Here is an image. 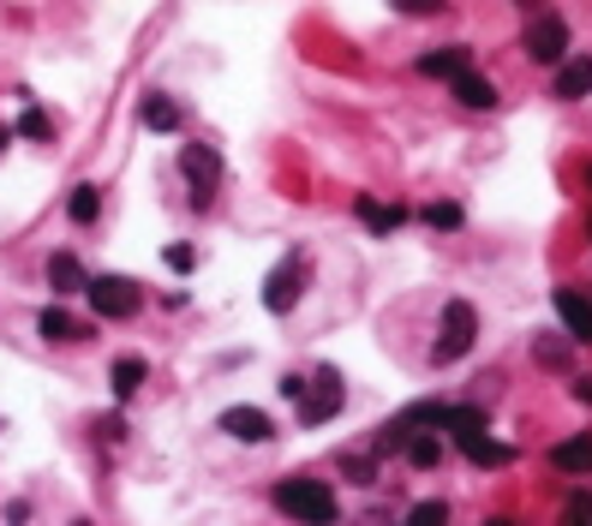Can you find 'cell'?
Masks as SVG:
<instances>
[{"mask_svg":"<svg viewBox=\"0 0 592 526\" xmlns=\"http://www.w3.org/2000/svg\"><path fill=\"white\" fill-rule=\"evenodd\" d=\"M66 215L79 228H91L96 215H102V186H79V192H72V203H66Z\"/></svg>","mask_w":592,"mask_h":526,"instance_id":"cell-18","label":"cell"},{"mask_svg":"<svg viewBox=\"0 0 592 526\" xmlns=\"http://www.w3.org/2000/svg\"><path fill=\"white\" fill-rule=\"evenodd\" d=\"M461 66H472V54H467V49H437V54H425V61H419L425 78H455Z\"/></svg>","mask_w":592,"mask_h":526,"instance_id":"cell-17","label":"cell"},{"mask_svg":"<svg viewBox=\"0 0 592 526\" xmlns=\"http://www.w3.org/2000/svg\"><path fill=\"white\" fill-rule=\"evenodd\" d=\"M342 407V371L335 365H318V377L300 389V425H323Z\"/></svg>","mask_w":592,"mask_h":526,"instance_id":"cell-3","label":"cell"},{"mask_svg":"<svg viewBox=\"0 0 592 526\" xmlns=\"http://www.w3.org/2000/svg\"><path fill=\"white\" fill-rule=\"evenodd\" d=\"M569 520H592V496H586V491L569 496Z\"/></svg>","mask_w":592,"mask_h":526,"instance_id":"cell-29","label":"cell"},{"mask_svg":"<svg viewBox=\"0 0 592 526\" xmlns=\"http://www.w3.org/2000/svg\"><path fill=\"white\" fill-rule=\"evenodd\" d=\"M402 12H413V19H432V12H443V0H395Z\"/></svg>","mask_w":592,"mask_h":526,"instance_id":"cell-28","label":"cell"},{"mask_svg":"<svg viewBox=\"0 0 592 526\" xmlns=\"http://www.w3.org/2000/svg\"><path fill=\"white\" fill-rule=\"evenodd\" d=\"M191 263H198V257H191V245H174V252H168V270H180V275H186Z\"/></svg>","mask_w":592,"mask_h":526,"instance_id":"cell-30","label":"cell"},{"mask_svg":"<svg viewBox=\"0 0 592 526\" xmlns=\"http://www.w3.org/2000/svg\"><path fill=\"white\" fill-rule=\"evenodd\" d=\"M402 425H407V431H419V425H443V401H413L407 413H402Z\"/></svg>","mask_w":592,"mask_h":526,"instance_id":"cell-23","label":"cell"},{"mask_svg":"<svg viewBox=\"0 0 592 526\" xmlns=\"http://www.w3.org/2000/svg\"><path fill=\"white\" fill-rule=\"evenodd\" d=\"M138 383H144V359H138V354L114 359V394H121V401H132V394H138Z\"/></svg>","mask_w":592,"mask_h":526,"instance_id":"cell-19","label":"cell"},{"mask_svg":"<svg viewBox=\"0 0 592 526\" xmlns=\"http://www.w3.org/2000/svg\"><path fill=\"white\" fill-rule=\"evenodd\" d=\"M449 91H455V102H461V108H479V114H485V108H497V84H491V78H479L472 66L455 72Z\"/></svg>","mask_w":592,"mask_h":526,"instance_id":"cell-11","label":"cell"},{"mask_svg":"<svg viewBox=\"0 0 592 526\" xmlns=\"http://www.w3.org/2000/svg\"><path fill=\"white\" fill-rule=\"evenodd\" d=\"M574 401H586V407H592V377H581V383H574Z\"/></svg>","mask_w":592,"mask_h":526,"instance_id":"cell-31","label":"cell"},{"mask_svg":"<svg viewBox=\"0 0 592 526\" xmlns=\"http://www.w3.org/2000/svg\"><path fill=\"white\" fill-rule=\"evenodd\" d=\"M180 168H186V180H198V198H191V203L204 210V203H210V192H204V186H210L216 173H221V156L210 150V144H186V150H180Z\"/></svg>","mask_w":592,"mask_h":526,"instance_id":"cell-10","label":"cell"},{"mask_svg":"<svg viewBox=\"0 0 592 526\" xmlns=\"http://www.w3.org/2000/svg\"><path fill=\"white\" fill-rule=\"evenodd\" d=\"M455 443H461V455H467L472 466H509V461H515V449H509V443H491L485 431H467V436H455Z\"/></svg>","mask_w":592,"mask_h":526,"instance_id":"cell-12","label":"cell"},{"mask_svg":"<svg viewBox=\"0 0 592 526\" xmlns=\"http://www.w3.org/2000/svg\"><path fill=\"white\" fill-rule=\"evenodd\" d=\"M12 138H49V114H42V108H24V120L12 126Z\"/></svg>","mask_w":592,"mask_h":526,"instance_id":"cell-25","label":"cell"},{"mask_svg":"<svg viewBox=\"0 0 592 526\" xmlns=\"http://www.w3.org/2000/svg\"><path fill=\"white\" fill-rule=\"evenodd\" d=\"M551 466H562V473H592V436H569V443H557Z\"/></svg>","mask_w":592,"mask_h":526,"instance_id":"cell-15","label":"cell"},{"mask_svg":"<svg viewBox=\"0 0 592 526\" xmlns=\"http://www.w3.org/2000/svg\"><path fill=\"white\" fill-rule=\"evenodd\" d=\"M425 222H432V228H461V203H432Z\"/></svg>","mask_w":592,"mask_h":526,"instance_id":"cell-26","label":"cell"},{"mask_svg":"<svg viewBox=\"0 0 592 526\" xmlns=\"http://www.w3.org/2000/svg\"><path fill=\"white\" fill-rule=\"evenodd\" d=\"M138 120L150 126V132H174V126H180V102H168V96H144Z\"/></svg>","mask_w":592,"mask_h":526,"instance_id":"cell-16","label":"cell"},{"mask_svg":"<svg viewBox=\"0 0 592 526\" xmlns=\"http://www.w3.org/2000/svg\"><path fill=\"white\" fill-rule=\"evenodd\" d=\"M49 287H54V294H79V287H84V263L72 252H54L49 257Z\"/></svg>","mask_w":592,"mask_h":526,"instance_id":"cell-14","label":"cell"},{"mask_svg":"<svg viewBox=\"0 0 592 526\" xmlns=\"http://www.w3.org/2000/svg\"><path fill=\"white\" fill-rule=\"evenodd\" d=\"M402 449H407V461H413V466H437V461H443V443H437L432 431H407V443H402Z\"/></svg>","mask_w":592,"mask_h":526,"instance_id":"cell-20","label":"cell"},{"mask_svg":"<svg viewBox=\"0 0 592 526\" xmlns=\"http://www.w3.org/2000/svg\"><path fill=\"white\" fill-rule=\"evenodd\" d=\"M472 335H479V312H472L467 299H449V305H443V335H437L432 359L437 365H455L472 347Z\"/></svg>","mask_w":592,"mask_h":526,"instance_id":"cell-2","label":"cell"},{"mask_svg":"<svg viewBox=\"0 0 592 526\" xmlns=\"http://www.w3.org/2000/svg\"><path fill=\"white\" fill-rule=\"evenodd\" d=\"M300 287H305V257L300 252H288L270 270V282H263V305L281 317V312H293V299H300Z\"/></svg>","mask_w":592,"mask_h":526,"instance_id":"cell-6","label":"cell"},{"mask_svg":"<svg viewBox=\"0 0 592 526\" xmlns=\"http://www.w3.org/2000/svg\"><path fill=\"white\" fill-rule=\"evenodd\" d=\"M216 425L228 431L233 443H270V436H276V425H270V413H263V407H228Z\"/></svg>","mask_w":592,"mask_h":526,"instance_id":"cell-7","label":"cell"},{"mask_svg":"<svg viewBox=\"0 0 592 526\" xmlns=\"http://www.w3.org/2000/svg\"><path fill=\"white\" fill-rule=\"evenodd\" d=\"M360 222L372 228V233H395L407 222V210L402 203H377V198H360Z\"/></svg>","mask_w":592,"mask_h":526,"instance_id":"cell-13","label":"cell"},{"mask_svg":"<svg viewBox=\"0 0 592 526\" xmlns=\"http://www.w3.org/2000/svg\"><path fill=\"white\" fill-rule=\"evenodd\" d=\"M276 508L293 515V520H312V526H330L335 515H342V503H335V491L323 485V478H281Z\"/></svg>","mask_w":592,"mask_h":526,"instance_id":"cell-1","label":"cell"},{"mask_svg":"<svg viewBox=\"0 0 592 526\" xmlns=\"http://www.w3.org/2000/svg\"><path fill=\"white\" fill-rule=\"evenodd\" d=\"M586 180H592V168H586Z\"/></svg>","mask_w":592,"mask_h":526,"instance_id":"cell-33","label":"cell"},{"mask_svg":"<svg viewBox=\"0 0 592 526\" xmlns=\"http://www.w3.org/2000/svg\"><path fill=\"white\" fill-rule=\"evenodd\" d=\"M521 49H527V54H532V61H539V66H557L562 54H569V24H562L557 12H539V19L527 24Z\"/></svg>","mask_w":592,"mask_h":526,"instance_id":"cell-5","label":"cell"},{"mask_svg":"<svg viewBox=\"0 0 592 526\" xmlns=\"http://www.w3.org/2000/svg\"><path fill=\"white\" fill-rule=\"evenodd\" d=\"M37 329L49 335V341H79V324H72V317L61 312V305H49V312L37 317Z\"/></svg>","mask_w":592,"mask_h":526,"instance_id":"cell-22","label":"cell"},{"mask_svg":"<svg viewBox=\"0 0 592 526\" xmlns=\"http://www.w3.org/2000/svg\"><path fill=\"white\" fill-rule=\"evenodd\" d=\"M84 294H91V305H96V317H138V282H126V275H96V282H84Z\"/></svg>","mask_w":592,"mask_h":526,"instance_id":"cell-4","label":"cell"},{"mask_svg":"<svg viewBox=\"0 0 592 526\" xmlns=\"http://www.w3.org/2000/svg\"><path fill=\"white\" fill-rule=\"evenodd\" d=\"M557 317L569 329V341H592V299L581 287H557Z\"/></svg>","mask_w":592,"mask_h":526,"instance_id":"cell-8","label":"cell"},{"mask_svg":"<svg viewBox=\"0 0 592 526\" xmlns=\"http://www.w3.org/2000/svg\"><path fill=\"white\" fill-rule=\"evenodd\" d=\"M551 96H562V102H581V96H592V54H562L557 61V84H551Z\"/></svg>","mask_w":592,"mask_h":526,"instance_id":"cell-9","label":"cell"},{"mask_svg":"<svg viewBox=\"0 0 592 526\" xmlns=\"http://www.w3.org/2000/svg\"><path fill=\"white\" fill-rule=\"evenodd\" d=\"M7 144H12V132H7V126H0V150H7Z\"/></svg>","mask_w":592,"mask_h":526,"instance_id":"cell-32","label":"cell"},{"mask_svg":"<svg viewBox=\"0 0 592 526\" xmlns=\"http://www.w3.org/2000/svg\"><path fill=\"white\" fill-rule=\"evenodd\" d=\"M437 431H449V436L485 431V413H479V407H443V425H437Z\"/></svg>","mask_w":592,"mask_h":526,"instance_id":"cell-21","label":"cell"},{"mask_svg":"<svg viewBox=\"0 0 592 526\" xmlns=\"http://www.w3.org/2000/svg\"><path fill=\"white\" fill-rule=\"evenodd\" d=\"M532 359L557 365V371H562V365H569V341H551V335H544V341H532Z\"/></svg>","mask_w":592,"mask_h":526,"instance_id":"cell-24","label":"cell"},{"mask_svg":"<svg viewBox=\"0 0 592 526\" xmlns=\"http://www.w3.org/2000/svg\"><path fill=\"white\" fill-rule=\"evenodd\" d=\"M407 520H413V526H437V520H449V508H443V503H419Z\"/></svg>","mask_w":592,"mask_h":526,"instance_id":"cell-27","label":"cell"}]
</instances>
